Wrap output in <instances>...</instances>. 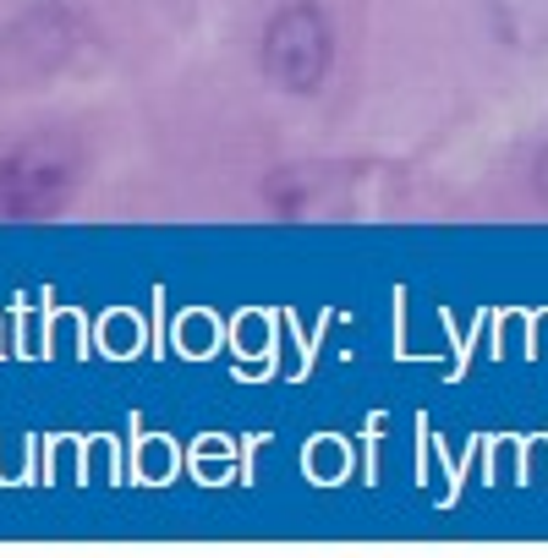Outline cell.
<instances>
[{
    "label": "cell",
    "mask_w": 548,
    "mask_h": 558,
    "mask_svg": "<svg viewBox=\"0 0 548 558\" xmlns=\"http://www.w3.org/2000/svg\"><path fill=\"white\" fill-rule=\"evenodd\" d=\"M88 170L78 132H34L0 154V219H50L61 214Z\"/></svg>",
    "instance_id": "cell-1"
},
{
    "label": "cell",
    "mask_w": 548,
    "mask_h": 558,
    "mask_svg": "<svg viewBox=\"0 0 548 558\" xmlns=\"http://www.w3.org/2000/svg\"><path fill=\"white\" fill-rule=\"evenodd\" d=\"M330 56H335V28L324 17V7L313 0H291L269 17L263 28V77L281 83L286 94H313L330 72Z\"/></svg>",
    "instance_id": "cell-2"
},
{
    "label": "cell",
    "mask_w": 548,
    "mask_h": 558,
    "mask_svg": "<svg viewBox=\"0 0 548 558\" xmlns=\"http://www.w3.org/2000/svg\"><path fill=\"white\" fill-rule=\"evenodd\" d=\"M532 186H537V197L548 203V148L537 154V165H532Z\"/></svg>",
    "instance_id": "cell-3"
}]
</instances>
